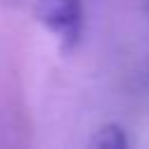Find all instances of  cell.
<instances>
[{"label": "cell", "mask_w": 149, "mask_h": 149, "mask_svg": "<svg viewBox=\"0 0 149 149\" xmlns=\"http://www.w3.org/2000/svg\"><path fill=\"white\" fill-rule=\"evenodd\" d=\"M35 16L56 35L63 51L79 44L84 30V0H35Z\"/></svg>", "instance_id": "6da1fadb"}, {"label": "cell", "mask_w": 149, "mask_h": 149, "mask_svg": "<svg viewBox=\"0 0 149 149\" xmlns=\"http://www.w3.org/2000/svg\"><path fill=\"white\" fill-rule=\"evenodd\" d=\"M91 144L98 149H123V147H128V140H126V133L121 126L107 123L95 130V137L91 140Z\"/></svg>", "instance_id": "7a4b0ae2"}]
</instances>
